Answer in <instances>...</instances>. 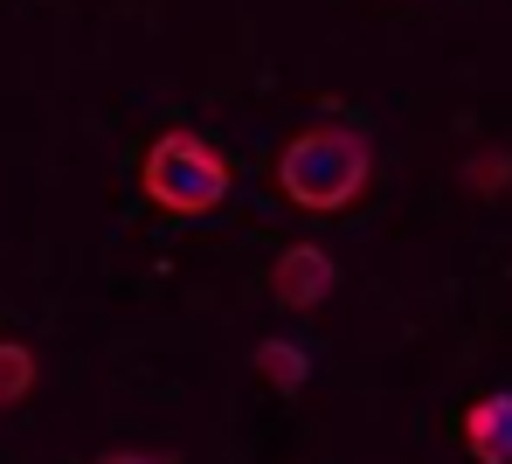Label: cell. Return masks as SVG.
Segmentation results:
<instances>
[{
  "label": "cell",
  "instance_id": "1",
  "mask_svg": "<svg viewBox=\"0 0 512 464\" xmlns=\"http://www.w3.org/2000/svg\"><path fill=\"white\" fill-rule=\"evenodd\" d=\"M367 167H374V153H367L360 132H346V125H312V132H298V139L277 153V187H284L298 208L333 215V208H346V201L367 187Z\"/></svg>",
  "mask_w": 512,
  "mask_h": 464
},
{
  "label": "cell",
  "instance_id": "2",
  "mask_svg": "<svg viewBox=\"0 0 512 464\" xmlns=\"http://www.w3.org/2000/svg\"><path fill=\"white\" fill-rule=\"evenodd\" d=\"M229 160L201 139V132H167V139H153V153H146V167H139V187H146V201L153 208H167V215H208V208H222L229 201Z\"/></svg>",
  "mask_w": 512,
  "mask_h": 464
},
{
  "label": "cell",
  "instance_id": "3",
  "mask_svg": "<svg viewBox=\"0 0 512 464\" xmlns=\"http://www.w3.org/2000/svg\"><path fill=\"white\" fill-rule=\"evenodd\" d=\"M333 284H340V271H333V257H326L319 243H291V250L270 264V298H277L284 312H312V305H326Z\"/></svg>",
  "mask_w": 512,
  "mask_h": 464
},
{
  "label": "cell",
  "instance_id": "4",
  "mask_svg": "<svg viewBox=\"0 0 512 464\" xmlns=\"http://www.w3.org/2000/svg\"><path fill=\"white\" fill-rule=\"evenodd\" d=\"M464 451L478 464H512V395H478L464 409Z\"/></svg>",
  "mask_w": 512,
  "mask_h": 464
},
{
  "label": "cell",
  "instance_id": "5",
  "mask_svg": "<svg viewBox=\"0 0 512 464\" xmlns=\"http://www.w3.org/2000/svg\"><path fill=\"white\" fill-rule=\"evenodd\" d=\"M250 361H256V374H263L270 388H284V395H291V388H305V354H298L291 340H263Z\"/></svg>",
  "mask_w": 512,
  "mask_h": 464
},
{
  "label": "cell",
  "instance_id": "6",
  "mask_svg": "<svg viewBox=\"0 0 512 464\" xmlns=\"http://www.w3.org/2000/svg\"><path fill=\"white\" fill-rule=\"evenodd\" d=\"M28 388H35V354L21 340H0V409L28 402Z\"/></svg>",
  "mask_w": 512,
  "mask_h": 464
},
{
  "label": "cell",
  "instance_id": "7",
  "mask_svg": "<svg viewBox=\"0 0 512 464\" xmlns=\"http://www.w3.org/2000/svg\"><path fill=\"white\" fill-rule=\"evenodd\" d=\"M464 181L478 187V194H499L512 181V160L506 153H471V167H464Z\"/></svg>",
  "mask_w": 512,
  "mask_h": 464
},
{
  "label": "cell",
  "instance_id": "8",
  "mask_svg": "<svg viewBox=\"0 0 512 464\" xmlns=\"http://www.w3.org/2000/svg\"><path fill=\"white\" fill-rule=\"evenodd\" d=\"M97 464H167V458H146V451H104Z\"/></svg>",
  "mask_w": 512,
  "mask_h": 464
}]
</instances>
